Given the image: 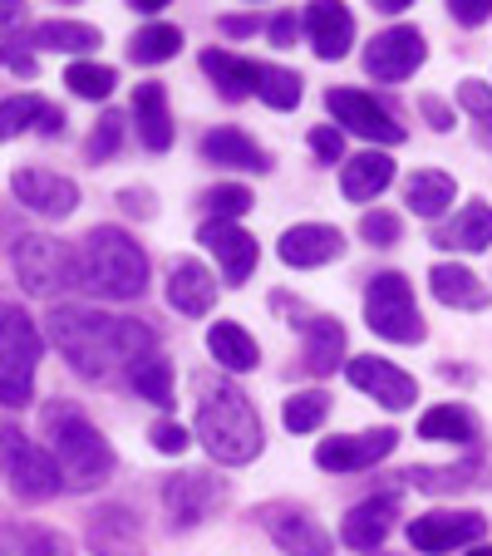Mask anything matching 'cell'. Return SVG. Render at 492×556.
Listing matches in <instances>:
<instances>
[{"label":"cell","mask_w":492,"mask_h":556,"mask_svg":"<svg viewBox=\"0 0 492 556\" xmlns=\"http://www.w3.org/2000/svg\"><path fill=\"white\" fill-rule=\"evenodd\" d=\"M60 5H74V0H60Z\"/></svg>","instance_id":"obj_58"},{"label":"cell","mask_w":492,"mask_h":556,"mask_svg":"<svg viewBox=\"0 0 492 556\" xmlns=\"http://www.w3.org/2000/svg\"><path fill=\"white\" fill-rule=\"evenodd\" d=\"M128 384L138 389V400L168 409L173 404V359L157 355V350L153 355H143V359H134V365H128Z\"/></svg>","instance_id":"obj_37"},{"label":"cell","mask_w":492,"mask_h":556,"mask_svg":"<svg viewBox=\"0 0 492 556\" xmlns=\"http://www.w3.org/2000/svg\"><path fill=\"white\" fill-rule=\"evenodd\" d=\"M222 503V483L212 472H173L163 483V507L173 517V532H192V527L207 522V513Z\"/></svg>","instance_id":"obj_14"},{"label":"cell","mask_w":492,"mask_h":556,"mask_svg":"<svg viewBox=\"0 0 492 556\" xmlns=\"http://www.w3.org/2000/svg\"><path fill=\"white\" fill-rule=\"evenodd\" d=\"M0 556H74V546L54 527L11 522V527H0Z\"/></svg>","instance_id":"obj_32"},{"label":"cell","mask_w":492,"mask_h":556,"mask_svg":"<svg viewBox=\"0 0 492 556\" xmlns=\"http://www.w3.org/2000/svg\"><path fill=\"white\" fill-rule=\"evenodd\" d=\"M182 50V30L178 25H143V30L128 40V60L134 64H163Z\"/></svg>","instance_id":"obj_39"},{"label":"cell","mask_w":492,"mask_h":556,"mask_svg":"<svg viewBox=\"0 0 492 556\" xmlns=\"http://www.w3.org/2000/svg\"><path fill=\"white\" fill-rule=\"evenodd\" d=\"M64 85H70L79 99H94V104H99V99L114 94L118 70H114V64H89V60H79V64H70V70H64Z\"/></svg>","instance_id":"obj_41"},{"label":"cell","mask_w":492,"mask_h":556,"mask_svg":"<svg viewBox=\"0 0 492 556\" xmlns=\"http://www.w3.org/2000/svg\"><path fill=\"white\" fill-rule=\"evenodd\" d=\"M30 45L35 50H54V54H89L104 45V35L85 21H40L30 30Z\"/></svg>","instance_id":"obj_33"},{"label":"cell","mask_w":492,"mask_h":556,"mask_svg":"<svg viewBox=\"0 0 492 556\" xmlns=\"http://www.w3.org/2000/svg\"><path fill=\"white\" fill-rule=\"evenodd\" d=\"M134 124L138 138H143L148 153H168L173 148V114H168V89L148 79V85L134 89Z\"/></svg>","instance_id":"obj_26"},{"label":"cell","mask_w":492,"mask_h":556,"mask_svg":"<svg viewBox=\"0 0 492 556\" xmlns=\"http://www.w3.org/2000/svg\"><path fill=\"white\" fill-rule=\"evenodd\" d=\"M256 522L272 532V542L281 546L286 556H330L336 552V536L295 503H262L256 507Z\"/></svg>","instance_id":"obj_9"},{"label":"cell","mask_w":492,"mask_h":556,"mask_svg":"<svg viewBox=\"0 0 492 556\" xmlns=\"http://www.w3.org/2000/svg\"><path fill=\"white\" fill-rule=\"evenodd\" d=\"M168 305L178 315H192V320L207 315L212 305H217V276H212L198 256H178V262L168 266Z\"/></svg>","instance_id":"obj_22"},{"label":"cell","mask_w":492,"mask_h":556,"mask_svg":"<svg viewBox=\"0 0 492 556\" xmlns=\"http://www.w3.org/2000/svg\"><path fill=\"white\" fill-rule=\"evenodd\" d=\"M365 320L379 340H394V345H419V340L429 336V326H424V315H419V301H414V286L399 271L369 276Z\"/></svg>","instance_id":"obj_6"},{"label":"cell","mask_w":492,"mask_h":556,"mask_svg":"<svg viewBox=\"0 0 492 556\" xmlns=\"http://www.w3.org/2000/svg\"><path fill=\"white\" fill-rule=\"evenodd\" d=\"M394 517H399V493H375L365 503H355L340 522V542L350 552H379L384 536L394 532Z\"/></svg>","instance_id":"obj_19"},{"label":"cell","mask_w":492,"mask_h":556,"mask_svg":"<svg viewBox=\"0 0 492 556\" xmlns=\"http://www.w3.org/2000/svg\"><path fill=\"white\" fill-rule=\"evenodd\" d=\"M429 291L439 295L443 305H453V311H482V305L492 301L488 295V286L478 281V276L468 271V266H458V262H439L429 271Z\"/></svg>","instance_id":"obj_30"},{"label":"cell","mask_w":492,"mask_h":556,"mask_svg":"<svg viewBox=\"0 0 492 556\" xmlns=\"http://www.w3.org/2000/svg\"><path fill=\"white\" fill-rule=\"evenodd\" d=\"M252 202H256V198L241 188V182H217V188L202 192V207H207L212 217H222V222L247 217V212H252Z\"/></svg>","instance_id":"obj_42"},{"label":"cell","mask_w":492,"mask_h":556,"mask_svg":"<svg viewBox=\"0 0 492 556\" xmlns=\"http://www.w3.org/2000/svg\"><path fill=\"white\" fill-rule=\"evenodd\" d=\"M118 207H124V212H134V217H153V192H148V188H124V192H118Z\"/></svg>","instance_id":"obj_50"},{"label":"cell","mask_w":492,"mask_h":556,"mask_svg":"<svg viewBox=\"0 0 492 556\" xmlns=\"http://www.w3.org/2000/svg\"><path fill=\"white\" fill-rule=\"evenodd\" d=\"M488 536V517L482 513H458V507H439L408 522V546L424 556H443L453 546H472Z\"/></svg>","instance_id":"obj_11"},{"label":"cell","mask_w":492,"mask_h":556,"mask_svg":"<svg viewBox=\"0 0 492 556\" xmlns=\"http://www.w3.org/2000/svg\"><path fill=\"white\" fill-rule=\"evenodd\" d=\"M419 109H424V118H429V128H439V134H449V128H453V109L443 104V99L424 94V99H419Z\"/></svg>","instance_id":"obj_51"},{"label":"cell","mask_w":492,"mask_h":556,"mask_svg":"<svg viewBox=\"0 0 492 556\" xmlns=\"http://www.w3.org/2000/svg\"><path fill=\"white\" fill-rule=\"evenodd\" d=\"M198 439H202V448H207L217 463H227V468H241V463H252L256 453L266 448L262 414H256V404L247 400V389L217 384V389H207V394H202V404H198Z\"/></svg>","instance_id":"obj_4"},{"label":"cell","mask_w":492,"mask_h":556,"mask_svg":"<svg viewBox=\"0 0 492 556\" xmlns=\"http://www.w3.org/2000/svg\"><path fill=\"white\" fill-rule=\"evenodd\" d=\"M449 15L468 30H478V25L492 21V0H449Z\"/></svg>","instance_id":"obj_48"},{"label":"cell","mask_w":492,"mask_h":556,"mask_svg":"<svg viewBox=\"0 0 492 556\" xmlns=\"http://www.w3.org/2000/svg\"><path fill=\"white\" fill-rule=\"evenodd\" d=\"M305 35L320 60H345L355 45V15L345 11V0H311L305 5Z\"/></svg>","instance_id":"obj_21"},{"label":"cell","mask_w":492,"mask_h":556,"mask_svg":"<svg viewBox=\"0 0 492 556\" xmlns=\"http://www.w3.org/2000/svg\"><path fill=\"white\" fill-rule=\"evenodd\" d=\"M276 252H281L286 266L311 271V266L340 262V256H345V237H340V227H325V222H295V227L281 237Z\"/></svg>","instance_id":"obj_20"},{"label":"cell","mask_w":492,"mask_h":556,"mask_svg":"<svg viewBox=\"0 0 492 556\" xmlns=\"http://www.w3.org/2000/svg\"><path fill=\"white\" fill-rule=\"evenodd\" d=\"M369 5H375L379 15H399V11H408L414 0H369Z\"/></svg>","instance_id":"obj_55"},{"label":"cell","mask_w":492,"mask_h":556,"mask_svg":"<svg viewBox=\"0 0 492 556\" xmlns=\"http://www.w3.org/2000/svg\"><path fill=\"white\" fill-rule=\"evenodd\" d=\"M198 64L227 104H241V99L256 94V64L252 60H241V54H231V50H202Z\"/></svg>","instance_id":"obj_28"},{"label":"cell","mask_w":492,"mask_h":556,"mask_svg":"<svg viewBox=\"0 0 492 556\" xmlns=\"http://www.w3.org/2000/svg\"><path fill=\"white\" fill-rule=\"evenodd\" d=\"M85 542L94 556H148L143 546V522H138L134 507L124 503H104L89 513L85 522Z\"/></svg>","instance_id":"obj_15"},{"label":"cell","mask_w":492,"mask_h":556,"mask_svg":"<svg viewBox=\"0 0 492 556\" xmlns=\"http://www.w3.org/2000/svg\"><path fill=\"white\" fill-rule=\"evenodd\" d=\"M163 5H173V0H128V11H143V15H157Z\"/></svg>","instance_id":"obj_56"},{"label":"cell","mask_w":492,"mask_h":556,"mask_svg":"<svg viewBox=\"0 0 492 556\" xmlns=\"http://www.w3.org/2000/svg\"><path fill=\"white\" fill-rule=\"evenodd\" d=\"M64 109H54L50 99L40 94H11L5 104H0V143L5 138H21V134H45V138H60L64 134Z\"/></svg>","instance_id":"obj_24"},{"label":"cell","mask_w":492,"mask_h":556,"mask_svg":"<svg viewBox=\"0 0 492 556\" xmlns=\"http://www.w3.org/2000/svg\"><path fill=\"white\" fill-rule=\"evenodd\" d=\"M198 242L222 262V281H227V286H247V276H252L256 262H262V252H256V237H247L237 222L207 217L198 227Z\"/></svg>","instance_id":"obj_16"},{"label":"cell","mask_w":492,"mask_h":556,"mask_svg":"<svg viewBox=\"0 0 492 556\" xmlns=\"http://www.w3.org/2000/svg\"><path fill=\"white\" fill-rule=\"evenodd\" d=\"M301 25H305V21H295V11H281V15H276V21H272V45H276V50H291L295 35H301Z\"/></svg>","instance_id":"obj_49"},{"label":"cell","mask_w":492,"mask_h":556,"mask_svg":"<svg viewBox=\"0 0 492 556\" xmlns=\"http://www.w3.org/2000/svg\"><path fill=\"white\" fill-rule=\"evenodd\" d=\"M21 21H25V0H0V30H11Z\"/></svg>","instance_id":"obj_54"},{"label":"cell","mask_w":492,"mask_h":556,"mask_svg":"<svg viewBox=\"0 0 492 556\" xmlns=\"http://www.w3.org/2000/svg\"><path fill=\"white\" fill-rule=\"evenodd\" d=\"M301 336H305V350H301L305 375H315V379L336 375L340 355H345V326H340L336 315H311V320H301Z\"/></svg>","instance_id":"obj_25"},{"label":"cell","mask_w":492,"mask_h":556,"mask_svg":"<svg viewBox=\"0 0 492 556\" xmlns=\"http://www.w3.org/2000/svg\"><path fill=\"white\" fill-rule=\"evenodd\" d=\"M40 424H45V439H50V453H54V463H60L64 488H70V493H89V488L109 483V472H114L118 458H114L109 439L89 424V414L79 409V404L74 400L45 404Z\"/></svg>","instance_id":"obj_2"},{"label":"cell","mask_w":492,"mask_h":556,"mask_svg":"<svg viewBox=\"0 0 492 556\" xmlns=\"http://www.w3.org/2000/svg\"><path fill=\"white\" fill-rule=\"evenodd\" d=\"M50 340L79 379H109L134 359L153 355V330L148 326L128 320V315L89 311V305H54Z\"/></svg>","instance_id":"obj_1"},{"label":"cell","mask_w":492,"mask_h":556,"mask_svg":"<svg viewBox=\"0 0 492 556\" xmlns=\"http://www.w3.org/2000/svg\"><path fill=\"white\" fill-rule=\"evenodd\" d=\"M11 266L21 276V286L30 295H60L64 286H79V271H74V252L60 247L54 237H15V252H11Z\"/></svg>","instance_id":"obj_8"},{"label":"cell","mask_w":492,"mask_h":556,"mask_svg":"<svg viewBox=\"0 0 492 556\" xmlns=\"http://www.w3.org/2000/svg\"><path fill=\"white\" fill-rule=\"evenodd\" d=\"M198 153H202V163H217V168L272 173V153L252 134H241V128H212V134H202Z\"/></svg>","instance_id":"obj_23"},{"label":"cell","mask_w":492,"mask_h":556,"mask_svg":"<svg viewBox=\"0 0 492 556\" xmlns=\"http://www.w3.org/2000/svg\"><path fill=\"white\" fill-rule=\"evenodd\" d=\"M394 182V157L379 153V148H369V153L350 157L345 173H340V192H345L350 202H375L379 192Z\"/></svg>","instance_id":"obj_29"},{"label":"cell","mask_w":492,"mask_h":556,"mask_svg":"<svg viewBox=\"0 0 492 556\" xmlns=\"http://www.w3.org/2000/svg\"><path fill=\"white\" fill-rule=\"evenodd\" d=\"M79 286L99 301H138L148 291V256L124 227H94L74 252Z\"/></svg>","instance_id":"obj_3"},{"label":"cell","mask_w":492,"mask_h":556,"mask_svg":"<svg viewBox=\"0 0 492 556\" xmlns=\"http://www.w3.org/2000/svg\"><path fill=\"white\" fill-rule=\"evenodd\" d=\"M0 478L21 503H50L64 488V472L54 463V453H45L35 439H25L15 424L0 429Z\"/></svg>","instance_id":"obj_7"},{"label":"cell","mask_w":492,"mask_h":556,"mask_svg":"<svg viewBox=\"0 0 492 556\" xmlns=\"http://www.w3.org/2000/svg\"><path fill=\"white\" fill-rule=\"evenodd\" d=\"M482 472H488V463H482V458H468V463H458V468H408L404 483L419 488V493L443 497V493H468V488H478Z\"/></svg>","instance_id":"obj_34"},{"label":"cell","mask_w":492,"mask_h":556,"mask_svg":"<svg viewBox=\"0 0 492 556\" xmlns=\"http://www.w3.org/2000/svg\"><path fill=\"white\" fill-rule=\"evenodd\" d=\"M350 384L365 389L369 400H379L384 409H408V404L419 400V384H414V375H404L399 365H389V359H375V355H355L345 365Z\"/></svg>","instance_id":"obj_17"},{"label":"cell","mask_w":492,"mask_h":556,"mask_svg":"<svg viewBox=\"0 0 492 556\" xmlns=\"http://www.w3.org/2000/svg\"><path fill=\"white\" fill-rule=\"evenodd\" d=\"M458 104L482 124V138H492V89L482 85V79H463V85H458Z\"/></svg>","instance_id":"obj_45"},{"label":"cell","mask_w":492,"mask_h":556,"mask_svg":"<svg viewBox=\"0 0 492 556\" xmlns=\"http://www.w3.org/2000/svg\"><path fill=\"white\" fill-rule=\"evenodd\" d=\"M11 192L21 198V207L40 212V217H70V212L79 207V188L50 168H15Z\"/></svg>","instance_id":"obj_18"},{"label":"cell","mask_w":492,"mask_h":556,"mask_svg":"<svg viewBox=\"0 0 492 556\" xmlns=\"http://www.w3.org/2000/svg\"><path fill=\"white\" fill-rule=\"evenodd\" d=\"M424 60H429L424 35L414 30V25H389V30H379L375 40H369L365 74H369V79H379V85H404V79L419 70Z\"/></svg>","instance_id":"obj_10"},{"label":"cell","mask_w":492,"mask_h":556,"mask_svg":"<svg viewBox=\"0 0 492 556\" xmlns=\"http://www.w3.org/2000/svg\"><path fill=\"white\" fill-rule=\"evenodd\" d=\"M217 30L222 35H237V40H241V35H256V15H222Z\"/></svg>","instance_id":"obj_53"},{"label":"cell","mask_w":492,"mask_h":556,"mask_svg":"<svg viewBox=\"0 0 492 556\" xmlns=\"http://www.w3.org/2000/svg\"><path fill=\"white\" fill-rule=\"evenodd\" d=\"M433 247L443 252H488L492 247V202H468L453 222L433 227Z\"/></svg>","instance_id":"obj_27"},{"label":"cell","mask_w":492,"mask_h":556,"mask_svg":"<svg viewBox=\"0 0 492 556\" xmlns=\"http://www.w3.org/2000/svg\"><path fill=\"white\" fill-rule=\"evenodd\" d=\"M305 94V79L295 70H281V64H256V99L266 109H295Z\"/></svg>","instance_id":"obj_38"},{"label":"cell","mask_w":492,"mask_h":556,"mask_svg":"<svg viewBox=\"0 0 492 556\" xmlns=\"http://www.w3.org/2000/svg\"><path fill=\"white\" fill-rule=\"evenodd\" d=\"M419 439L472 448V443H478V419H472L463 404H439V409H429V414L419 419Z\"/></svg>","instance_id":"obj_36"},{"label":"cell","mask_w":492,"mask_h":556,"mask_svg":"<svg viewBox=\"0 0 492 556\" xmlns=\"http://www.w3.org/2000/svg\"><path fill=\"white\" fill-rule=\"evenodd\" d=\"M207 350H212V359H217L227 375H247V369L262 365V350H256V340L247 336L237 320H217V326L207 330Z\"/></svg>","instance_id":"obj_31"},{"label":"cell","mask_w":492,"mask_h":556,"mask_svg":"<svg viewBox=\"0 0 492 556\" xmlns=\"http://www.w3.org/2000/svg\"><path fill=\"white\" fill-rule=\"evenodd\" d=\"M148 439H153V448H157V453H168V458H178V453L192 443V439H188V429H182L178 419H157L153 429H148Z\"/></svg>","instance_id":"obj_46"},{"label":"cell","mask_w":492,"mask_h":556,"mask_svg":"<svg viewBox=\"0 0 492 556\" xmlns=\"http://www.w3.org/2000/svg\"><path fill=\"white\" fill-rule=\"evenodd\" d=\"M325 414H330V400H325L320 389H301V394H291L281 404V424L291 433H315L325 424Z\"/></svg>","instance_id":"obj_40"},{"label":"cell","mask_w":492,"mask_h":556,"mask_svg":"<svg viewBox=\"0 0 492 556\" xmlns=\"http://www.w3.org/2000/svg\"><path fill=\"white\" fill-rule=\"evenodd\" d=\"M0 64H11L15 74H25V79H35V54L15 50V45H0Z\"/></svg>","instance_id":"obj_52"},{"label":"cell","mask_w":492,"mask_h":556,"mask_svg":"<svg viewBox=\"0 0 492 556\" xmlns=\"http://www.w3.org/2000/svg\"><path fill=\"white\" fill-rule=\"evenodd\" d=\"M468 556H492V546H478V552H468Z\"/></svg>","instance_id":"obj_57"},{"label":"cell","mask_w":492,"mask_h":556,"mask_svg":"<svg viewBox=\"0 0 492 556\" xmlns=\"http://www.w3.org/2000/svg\"><path fill=\"white\" fill-rule=\"evenodd\" d=\"M311 153L320 157V163H340V157H345V134L330 128V124L311 128Z\"/></svg>","instance_id":"obj_47"},{"label":"cell","mask_w":492,"mask_h":556,"mask_svg":"<svg viewBox=\"0 0 492 556\" xmlns=\"http://www.w3.org/2000/svg\"><path fill=\"white\" fill-rule=\"evenodd\" d=\"M394 448H399V433L394 429L336 433V439H320L315 463H320L325 472H365V468H375V463H384Z\"/></svg>","instance_id":"obj_13"},{"label":"cell","mask_w":492,"mask_h":556,"mask_svg":"<svg viewBox=\"0 0 492 556\" xmlns=\"http://www.w3.org/2000/svg\"><path fill=\"white\" fill-rule=\"evenodd\" d=\"M118 143H124V114L104 109L99 124H94V134H89V143H85V157L89 163H109V157L118 153Z\"/></svg>","instance_id":"obj_43"},{"label":"cell","mask_w":492,"mask_h":556,"mask_svg":"<svg viewBox=\"0 0 492 556\" xmlns=\"http://www.w3.org/2000/svg\"><path fill=\"white\" fill-rule=\"evenodd\" d=\"M325 109L336 114V124H345L350 134L369 138V143H379V148H399L408 138L404 124H399L384 104H375L369 94H359V89H330V94H325Z\"/></svg>","instance_id":"obj_12"},{"label":"cell","mask_w":492,"mask_h":556,"mask_svg":"<svg viewBox=\"0 0 492 556\" xmlns=\"http://www.w3.org/2000/svg\"><path fill=\"white\" fill-rule=\"evenodd\" d=\"M45 340L15 301H0V409H25L35 400V369Z\"/></svg>","instance_id":"obj_5"},{"label":"cell","mask_w":492,"mask_h":556,"mask_svg":"<svg viewBox=\"0 0 492 556\" xmlns=\"http://www.w3.org/2000/svg\"><path fill=\"white\" fill-rule=\"evenodd\" d=\"M359 237H365L369 247H394L399 237H404V222H399L394 212L375 207V212H365V217H359Z\"/></svg>","instance_id":"obj_44"},{"label":"cell","mask_w":492,"mask_h":556,"mask_svg":"<svg viewBox=\"0 0 492 556\" xmlns=\"http://www.w3.org/2000/svg\"><path fill=\"white\" fill-rule=\"evenodd\" d=\"M453 198H458V188H453V178L449 173H439V168H424V173H414V178L404 182V202H408V212H419V217H443V212L453 207Z\"/></svg>","instance_id":"obj_35"}]
</instances>
